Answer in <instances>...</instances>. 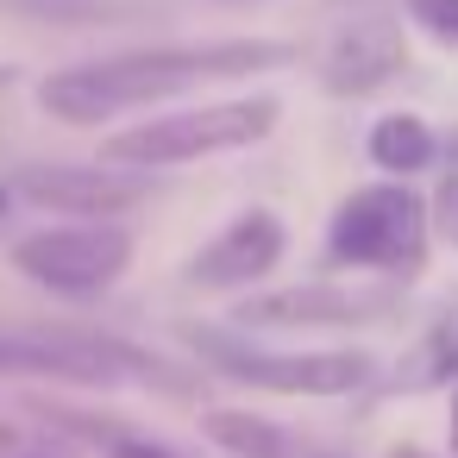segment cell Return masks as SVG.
I'll list each match as a JSON object with an SVG mask.
<instances>
[{"mask_svg": "<svg viewBox=\"0 0 458 458\" xmlns=\"http://www.w3.org/2000/svg\"><path fill=\"white\" fill-rule=\"evenodd\" d=\"M408 70V38H402V20L389 7H377V0H358V7H345L320 51H314V82L339 101H358V95H377L383 82H395Z\"/></svg>", "mask_w": 458, "mask_h": 458, "instance_id": "52a82bcc", "label": "cell"}, {"mask_svg": "<svg viewBox=\"0 0 458 458\" xmlns=\"http://www.w3.org/2000/svg\"><path fill=\"white\" fill-rule=\"evenodd\" d=\"M0 13L51 20V26H120L139 7H132V0H0Z\"/></svg>", "mask_w": 458, "mask_h": 458, "instance_id": "5bb4252c", "label": "cell"}, {"mask_svg": "<svg viewBox=\"0 0 458 458\" xmlns=\"http://www.w3.org/2000/svg\"><path fill=\"white\" fill-rule=\"evenodd\" d=\"M364 151H370V164H377L389 182H408V176H420V170L439 164V132H433L420 114H383V120L370 126Z\"/></svg>", "mask_w": 458, "mask_h": 458, "instance_id": "8fae6325", "label": "cell"}, {"mask_svg": "<svg viewBox=\"0 0 458 458\" xmlns=\"http://www.w3.org/2000/svg\"><path fill=\"white\" fill-rule=\"evenodd\" d=\"M389 458H433V452H420V445H389Z\"/></svg>", "mask_w": 458, "mask_h": 458, "instance_id": "d6986e66", "label": "cell"}, {"mask_svg": "<svg viewBox=\"0 0 458 458\" xmlns=\"http://www.w3.org/2000/svg\"><path fill=\"white\" fill-rule=\"evenodd\" d=\"M445 439H452V458H458V383H452V414H445Z\"/></svg>", "mask_w": 458, "mask_h": 458, "instance_id": "ac0fdd59", "label": "cell"}, {"mask_svg": "<svg viewBox=\"0 0 458 458\" xmlns=\"http://www.w3.org/2000/svg\"><path fill=\"white\" fill-rule=\"evenodd\" d=\"M283 120V101L276 95H226V101H208V107H176V114H151L126 132H114L101 145V164L114 170H139V176H164V170H182V164H201V157H226V151H251L276 132Z\"/></svg>", "mask_w": 458, "mask_h": 458, "instance_id": "7a4b0ae2", "label": "cell"}, {"mask_svg": "<svg viewBox=\"0 0 458 458\" xmlns=\"http://www.w3.org/2000/svg\"><path fill=\"white\" fill-rule=\"evenodd\" d=\"M301 45L283 38H214V45H139V51H107L64 64L38 82V107L64 126H107L120 114L176 101L189 89H220V82H251L270 70H289Z\"/></svg>", "mask_w": 458, "mask_h": 458, "instance_id": "6da1fadb", "label": "cell"}, {"mask_svg": "<svg viewBox=\"0 0 458 458\" xmlns=\"http://www.w3.org/2000/svg\"><path fill=\"white\" fill-rule=\"evenodd\" d=\"M7 208H13V189H7V182H0V214H7Z\"/></svg>", "mask_w": 458, "mask_h": 458, "instance_id": "44dd1931", "label": "cell"}, {"mask_svg": "<svg viewBox=\"0 0 458 458\" xmlns=\"http://www.w3.org/2000/svg\"><path fill=\"white\" fill-rule=\"evenodd\" d=\"M7 82H20V64H0V89H7Z\"/></svg>", "mask_w": 458, "mask_h": 458, "instance_id": "ffe728a7", "label": "cell"}, {"mask_svg": "<svg viewBox=\"0 0 458 458\" xmlns=\"http://www.w3.org/2000/svg\"><path fill=\"white\" fill-rule=\"evenodd\" d=\"M427 239H433V220H427L420 189L364 182L333 208L320 258H327V270H364V276H389V289H402L420 276Z\"/></svg>", "mask_w": 458, "mask_h": 458, "instance_id": "3957f363", "label": "cell"}, {"mask_svg": "<svg viewBox=\"0 0 458 458\" xmlns=\"http://www.w3.org/2000/svg\"><path fill=\"white\" fill-rule=\"evenodd\" d=\"M0 445H7V427H0Z\"/></svg>", "mask_w": 458, "mask_h": 458, "instance_id": "7402d4cb", "label": "cell"}, {"mask_svg": "<svg viewBox=\"0 0 458 458\" xmlns=\"http://www.w3.org/2000/svg\"><path fill=\"white\" fill-rule=\"evenodd\" d=\"M176 339L226 383L264 389V395H358L377 377V358L364 345H333V352H276V345H251L233 327H176Z\"/></svg>", "mask_w": 458, "mask_h": 458, "instance_id": "5b68a950", "label": "cell"}, {"mask_svg": "<svg viewBox=\"0 0 458 458\" xmlns=\"http://www.w3.org/2000/svg\"><path fill=\"white\" fill-rule=\"evenodd\" d=\"M445 383H458V327L420 333V339L402 352L395 377H389L395 395H427V389H445Z\"/></svg>", "mask_w": 458, "mask_h": 458, "instance_id": "4fadbf2b", "label": "cell"}, {"mask_svg": "<svg viewBox=\"0 0 458 458\" xmlns=\"http://www.w3.org/2000/svg\"><path fill=\"white\" fill-rule=\"evenodd\" d=\"M13 270L64 301H95L132 270V226L120 220H64L13 245Z\"/></svg>", "mask_w": 458, "mask_h": 458, "instance_id": "8992f818", "label": "cell"}, {"mask_svg": "<svg viewBox=\"0 0 458 458\" xmlns=\"http://www.w3.org/2000/svg\"><path fill=\"white\" fill-rule=\"evenodd\" d=\"M402 289H333V283H289L258 289L233 308V327L245 333H352L389 320Z\"/></svg>", "mask_w": 458, "mask_h": 458, "instance_id": "ba28073f", "label": "cell"}, {"mask_svg": "<svg viewBox=\"0 0 458 458\" xmlns=\"http://www.w3.org/2000/svg\"><path fill=\"white\" fill-rule=\"evenodd\" d=\"M0 370L20 377H57L82 389H114V383H145L157 395H195L201 377L182 370L176 358L120 339V333H0Z\"/></svg>", "mask_w": 458, "mask_h": 458, "instance_id": "277c9868", "label": "cell"}, {"mask_svg": "<svg viewBox=\"0 0 458 458\" xmlns=\"http://www.w3.org/2000/svg\"><path fill=\"white\" fill-rule=\"evenodd\" d=\"M283 251H289V226H283V214H270V208H245V214H233L201 251L182 258V283H189V289H208V295L251 289V283H264V276L283 264Z\"/></svg>", "mask_w": 458, "mask_h": 458, "instance_id": "30bf717a", "label": "cell"}, {"mask_svg": "<svg viewBox=\"0 0 458 458\" xmlns=\"http://www.w3.org/2000/svg\"><path fill=\"white\" fill-rule=\"evenodd\" d=\"M7 189L64 220H120L157 195V176L114 170V164H26V170H13Z\"/></svg>", "mask_w": 458, "mask_h": 458, "instance_id": "9c48e42d", "label": "cell"}, {"mask_svg": "<svg viewBox=\"0 0 458 458\" xmlns=\"http://www.w3.org/2000/svg\"><path fill=\"white\" fill-rule=\"evenodd\" d=\"M201 433L226 458H301L295 433L276 427V420H264V414H251V408H208L201 414Z\"/></svg>", "mask_w": 458, "mask_h": 458, "instance_id": "7c38bea8", "label": "cell"}, {"mask_svg": "<svg viewBox=\"0 0 458 458\" xmlns=\"http://www.w3.org/2000/svg\"><path fill=\"white\" fill-rule=\"evenodd\" d=\"M427 220H433V233H439V239H452V245H458V145H452V170L439 176V195L427 201Z\"/></svg>", "mask_w": 458, "mask_h": 458, "instance_id": "2e32d148", "label": "cell"}, {"mask_svg": "<svg viewBox=\"0 0 458 458\" xmlns=\"http://www.w3.org/2000/svg\"><path fill=\"white\" fill-rule=\"evenodd\" d=\"M101 458H182V452L164 445V439H151V433H132V427H126L114 445H101Z\"/></svg>", "mask_w": 458, "mask_h": 458, "instance_id": "e0dca14e", "label": "cell"}, {"mask_svg": "<svg viewBox=\"0 0 458 458\" xmlns=\"http://www.w3.org/2000/svg\"><path fill=\"white\" fill-rule=\"evenodd\" d=\"M395 7L414 20V32H427L433 45L458 51V0H395Z\"/></svg>", "mask_w": 458, "mask_h": 458, "instance_id": "9a60e30c", "label": "cell"}]
</instances>
